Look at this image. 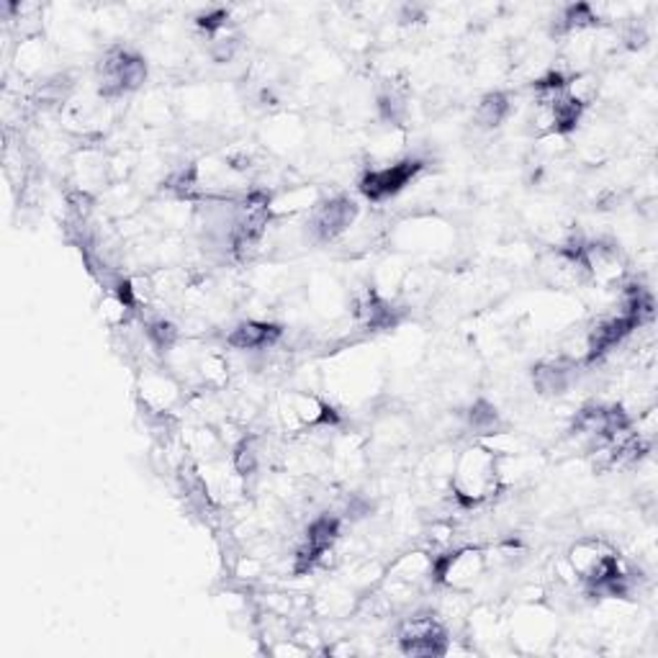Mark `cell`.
Wrapping results in <instances>:
<instances>
[{"label":"cell","mask_w":658,"mask_h":658,"mask_svg":"<svg viewBox=\"0 0 658 658\" xmlns=\"http://www.w3.org/2000/svg\"><path fill=\"white\" fill-rule=\"evenodd\" d=\"M147 337H150V342L160 352H168L178 342V329L176 325L164 322V319H155V322L147 325Z\"/></svg>","instance_id":"17"},{"label":"cell","mask_w":658,"mask_h":658,"mask_svg":"<svg viewBox=\"0 0 658 658\" xmlns=\"http://www.w3.org/2000/svg\"><path fill=\"white\" fill-rule=\"evenodd\" d=\"M484 569H487L484 551H479V548H460V551L435 559L433 566H429V576L437 584L448 586V590H468V586L479 582Z\"/></svg>","instance_id":"7"},{"label":"cell","mask_w":658,"mask_h":658,"mask_svg":"<svg viewBox=\"0 0 658 658\" xmlns=\"http://www.w3.org/2000/svg\"><path fill=\"white\" fill-rule=\"evenodd\" d=\"M337 538H340V517L319 514L317 520H311L307 535H304L299 551H296V574H309L332 551Z\"/></svg>","instance_id":"9"},{"label":"cell","mask_w":658,"mask_h":658,"mask_svg":"<svg viewBox=\"0 0 658 658\" xmlns=\"http://www.w3.org/2000/svg\"><path fill=\"white\" fill-rule=\"evenodd\" d=\"M571 381H574V363L566 360H545L532 368V383L543 396L566 394Z\"/></svg>","instance_id":"12"},{"label":"cell","mask_w":658,"mask_h":658,"mask_svg":"<svg viewBox=\"0 0 658 658\" xmlns=\"http://www.w3.org/2000/svg\"><path fill=\"white\" fill-rule=\"evenodd\" d=\"M422 168H425V162L417 158L399 160L394 164H386V168H371L360 176L358 188L368 201H373V203L389 201V199H394V195L402 193L404 188L420 176Z\"/></svg>","instance_id":"6"},{"label":"cell","mask_w":658,"mask_h":658,"mask_svg":"<svg viewBox=\"0 0 658 658\" xmlns=\"http://www.w3.org/2000/svg\"><path fill=\"white\" fill-rule=\"evenodd\" d=\"M512 114V98L505 91H491L479 100L474 119L481 129H499Z\"/></svg>","instance_id":"13"},{"label":"cell","mask_w":658,"mask_h":658,"mask_svg":"<svg viewBox=\"0 0 658 658\" xmlns=\"http://www.w3.org/2000/svg\"><path fill=\"white\" fill-rule=\"evenodd\" d=\"M147 81V62L142 54L127 50V46H114L108 50L96 65V85L100 98L114 100L124 98L129 93L142 88Z\"/></svg>","instance_id":"3"},{"label":"cell","mask_w":658,"mask_h":658,"mask_svg":"<svg viewBox=\"0 0 658 658\" xmlns=\"http://www.w3.org/2000/svg\"><path fill=\"white\" fill-rule=\"evenodd\" d=\"M352 307H355L358 322L368 329H391L399 325V309L391 301L383 299L375 288L358 291Z\"/></svg>","instance_id":"10"},{"label":"cell","mask_w":658,"mask_h":658,"mask_svg":"<svg viewBox=\"0 0 658 658\" xmlns=\"http://www.w3.org/2000/svg\"><path fill=\"white\" fill-rule=\"evenodd\" d=\"M278 414H280V422H284V427L291 429V433L335 427L337 422H340V414H337L325 399H319L315 394H304V391H296V394H286L280 399Z\"/></svg>","instance_id":"5"},{"label":"cell","mask_w":658,"mask_h":658,"mask_svg":"<svg viewBox=\"0 0 658 658\" xmlns=\"http://www.w3.org/2000/svg\"><path fill=\"white\" fill-rule=\"evenodd\" d=\"M468 427H471L474 433H479V435L497 433V429H499L497 406L484 402V399H479V402H476L471 410H468Z\"/></svg>","instance_id":"15"},{"label":"cell","mask_w":658,"mask_h":658,"mask_svg":"<svg viewBox=\"0 0 658 658\" xmlns=\"http://www.w3.org/2000/svg\"><path fill=\"white\" fill-rule=\"evenodd\" d=\"M453 497L460 507H479L499 491V464L497 453L484 448V445H471L460 453L456 471L450 479Z\"/></svg>","instance_id":"2"},{"label":"cell","mask_w":658,"mask_h":658,"mask_svg":"<svg viewBox=\"0 0 658 658\" xmlns=\"http://www.w3.org/2000/svg\"><path fill=\"white\" fill-rule=\"evenodd\" d=\"M358 203L350 195H332L319 201L309 214V232L317 242H335L355 224Z\"/></svg>","instance_id":"8"},{"label":"cell","mask_w":658,"mask_h":658,"mask_svg":"<svg viewBox=\"0 0 658 658\" xmlns=\"http://www.w3.org/2000/svg\"><path fill=\"white\" fill-rule=\"evenodd\" d=\"M232 468H234V474L242 476V479H247V476H253L257 471V450H255V443L250 441V437L234 448Z\"/></svg>","instance_id":"16"},{"label":"cell","mask_w":658,"mask_h":658,"mask_svg":"<svg viewBox=\"0 0 658 658\" xmlns=\"http://www.w3.org/2000/svg\"><path fill=\"white\" fill-rule=\"evenodd\" d=\"M399 651L404 656L441 658L450 651V633L435 615H414L399 628Z\"/></svg>","instance_id":"4"},{"label":"cell","mask_w":658,"mask_h":658,"mask_svg":"<svg viewBox=\"0 0 658 658\" xmlns=\"http://www.w3.org/2000/svg\"><path fill=\"white\" fill-rule=\"evenodd\" d=\"M280 337H284V327L280 325L250 319V322L237 325L226 335V344L234 350H268Z\"/></svg>","instance_id":"11"},{"label":"cell","mask_w":658,"mask_h":658,"mask_svg":"<svg viewBox=\"0 0 658 658\" xmlns=\"http://www.w3.org/2000/svg\"><path fill=\"white\" fill-rule=\"evenodd\" d=\"M592 26H599L597 11L586 3H576L563 11L559 26H555V34H579V31L592 29Z\"/></svg>","instance_id":"14"},{"label":"cell","mask_w":658,"mask_h":658,"mask_svg":"<svg viewBox=\"0 0 658 658\" xmlns=\"http://www.w3.org/2000/svg\"><path fill=\"white\" fill-rule=\"evenodd\" d=\"M379 112H381V119L389 121V124H399L402 121V116L406 114V100L402 93L396 91H386L379 96Z\"/></svg>","instance_id":"18"},{"label":"cell","mask_w":658,"mask_h":658,"mask_svg":"<svg viewBox=\"0 0 658 658\" xmlns=\"http://www.w3.org/2000/svg\"><path fill=\"white\" fill-rule=\"evenodd\" d=\"M569 563L590 597H628L633 579L615 551L599 540H582L569 551Z\"/></svg>","instance_id":"1"}]
</instances>
